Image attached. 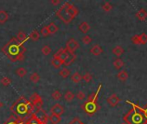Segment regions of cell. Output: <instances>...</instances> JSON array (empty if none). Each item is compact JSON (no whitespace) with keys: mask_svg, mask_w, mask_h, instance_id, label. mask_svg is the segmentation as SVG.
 I'll return each mask as SVG.
<instances>
[{"mask_svg":"<svg viewBox=\"0 0 147 124\" xmlns=\"http://www.w3.org/2000/svg\"><path fill=\"white\" fill-rule=\"evenodd\" d=\"M50 3H51L53 5H58L61 3V1H60V0H51Z\"/></svg>","mask_w":147,"mask_h":124,"instance_id":"74e56055","label":"cell"},{"mask_svg":"<svg viewBox=\"0 0 147 124\" xmlns=\"http://www.w3.org/2000/svg\"><path fill=\"white\" fill-rule=\"evenodd\" d=\"M40 75L38 74V73H31L30 74V80L32 82V83H34V84H36V83H38L39 81H40Z\"/></svg>","mask_w":147,"mask_h":124,"instance_id":"603a6c76","label":"cell"},{"mask_svg":"<svg viewBox=\"0 0 147 124\" xmlns=\"http://www.w3.org/2000/svg\"><path fill=\"white\" fill-rule=\"evenodd\" d=\"M51 97H52V98H53L54 100H55V101H59V100L61 98L62 95H61V91H60L55 90V91H54L52 92Z\"/></svg>","mask_w":147,"mask_h":124,"instance_id":"484cf974","label":"cell"},{"mask_svg":"<svg viewBox=\"0 0 147 124\" xmlns=\"http://www.w3.org/2000/svg\"><path fill=\"white\" fill-rule=\"evenodd\" d=\"M90 53H91L93 55H94V56H99V55H100V54L103 53V49H102V47H101L100 45L95 44V45H94V46L91 47Z\"/></svg>","mask_w":147,"mask_h":124,"instance_id":"ba28073f","label":"cell"},{"mask_svg":"<svg viewBox=\"0 0 147 124\" xmlns=\"http://www.w3.org/2000/svg\"><path fill=\"white\" fill-rule=\"evenodd\" d=\"M68 54V52L65 49V48H61V49H59L58 51H57V53L54 55V57H55V58H58V59H60L61 60H64L65 59V58L67 57V55Z\"/></svg>","mask_w":147,"mask_h":124,"instance_id":"30bf717a","label":"cell"},{"mask_svg":"<svg viewBox=\"0 0 147 124\" xmlns=\"http://www.w3.org/2000/svg\"><path fill=\"white\" fill-rule=\"evenodd\" d=\"M49 118L50 121L52 122V124H58L61 121V118L60 115H54V114H51Z\"/></svg>","mask_w":147,"mask_h":124,"instance_id":"44dd1931","label":"cell"},{"mask_svg":"<svg viewBox=\"0 0 147 124\" xmlns=\"http://www.w3.org/2000/svg\"><path fill=\"white\" fill-rule=\"evenodd\" d=\"M131 41L133 44L135 45H140V40H139V35H135L131 38Z\"/></svg>","mask_w":147,"mask_h":124,"instance_id":"e575fe53","label":"cell"},{"mask_svg":"<svg viewBox=\"0 0 147 124\" xmlns=\"http://www.w3.org/2000/svg\"><path fill=\"white\" fill-rule=\"evenodd\" d=\"M0 83H1V85H4V86H9L11 85V79L9 77L5 76V77H3L1 79V80H0Z\"/></svg>","mask_w":147,"mask_h":124,"instance_id":"4316f807","label":"cell"},{"mask_svg":"<svg viewBox=\"0 0 147 124\" xmlns=\"http://www.w3.org/2000/svg\"><path fill=\"white\" fill-rule=\"evenodd\" d=\"M75 97H76V95L70 91H67L64 94V99L67 102H72L74 99H75Z\"/></svg>","mask_w":147,"mask_h":124,"instance_id":"ac0fdd59","label":"cell"},{"mask_svg":"<svg viewBox=\"0 0 147 124\" xmlns=\"http://www.w3.org/2000/svg\"><path fill=\"white\" fill-rule=\"evenodd\" d=\"M9 13L6 11H0V24H4L9 20Z\"/></svg>","mask_w":147,"mask_h":124,"instance_id":"7c38bea8","label":"cell"},{"mask_svg":"<svg viewBox=\"0 0 147 124\" xmlns=\"http://www.w3.org/2000/svg\"><path fill=\"white\" fill-rule=\"evenodd\" d=\"M133 108L124 115V121L126 124H147V120L143 115V108L132 103Z\"/></svg>","mask_w":147,"mask_h":124,"instance_id":"6da1fadb","label":"cell"},{"mask_svg":"<svg viewBox=\"0 0 147 124\" xmlns=\"http://www.w3.org/2000/svg\"><path fill=\"white\" fill-rule=\"evenodd\" d=\"M3 107H4V103H3V102H2V101H0V109L3 108Z\"/></svg>","mask_w":147,"mask_h":124,"instance_id":"f35d334b","label":"cell"},{"mask_svg":"<svg viewBox=\"0 0 147 124\" xmlns=\"http://www.w3.org/2000/svg\"><path fill=\"white\" fill-rule=\"evenodd\" d=\"M50 34L49 32V29H48V26H43L42 29H41V31H40V35H42V37H47L49 36Z\"/></svg>","mask_w":147,"mask_h":124,"instance_id":"f546056e","label":"cell"},{"mask_svg":"<svg viewBox=\"0 0 147 124\" xmlns=\"http://www.w3.org/2000/svg\"><path fill=\"white\" fill-rule=\"evenodd\" d=\"M40 33L36 30V29H34L30 34V38L34 41H37L39 39H40Z\"/></svg>","mask_w":147,"mask_h":124,"instance_id":"ffe728a7","label":"cell"},{"mask_svg":"<svg viewBox=\"0 0 147 124\" xmlns=\"http://www.w3.org/2000/svg\"><path fill=\"white\" fill-rule=\"evenodd\" d=\"M82 124H84V123H83V122H82Z\"/></svg>","mask_w":147,"mask_h":124,"instance_id":"b9f144b4","label":"cell"},{"mask_svg":"<svg viewBox=\"0 0 147 124\" xmlns=\"http://www.w3.org/2000/svg\"><path fill=\"white\" fill-rule=\"evenodd\" d=\"M82 41L83 44L85 45H88L92 42V38L88 35H85L82 38Z\"/></svg>","mask_w":147,"mask_h":124,"instance_id":"4dcf8cb0","label":"cell"},{"mask_svg":"<svg viewBox=\"0 0 147 124\" xmlns=\"http://www.w3.org/2000/svg\"><path fill=\"white\" fill-rule=\"evenodd\" d=\"M48 29H49V32L50 35H54V34H55L59 30V28H58V26L55 23H50L48 25Z\"/></svg>","mask_w":147,"mask_h":124,"instance_id":"e0dca14e","label":"cell"},{"mask_svg":"<svg viewBox=\"0 0 147 124\" xmlns=\"http://www.w3.org/2000/svg\"><path fill=\"white\" fill-rule=\"evenodd\" d=\"M59 75L62 78V79H67L68 78V76L70 75V71L67 68H62L61 69V71L59 72Z\"/></svg>","mask_w":147,"mask_h":124,"instance_id":"cb8c5ba5","label":"cell"},{"mask_svg":"<svg viewBox=\"0 0 147 124\" xmlns=\"http://www.w3.org/2000/svg\"><path fill=\"white\" fill-rule=\"evenodd\" d=\"M71 80L74 82V83H76V84H78L80 83L82 80V75L78 73V72H76L75 73H73L72 76H71Z\"/></svg>","mask_w":147,"mask_h":124,"instance_id":"4fadbf2b","label":"cell"},{"mask_svg":"<svg viewBox=\"0 0 147 124\" xmlns=\"http://www.w3.org/2000/svg\"><path fill=\"white\" fill-rule=\"evenodd\" d=\"M117 78L121 81V82H125L127 79H128V73L125 70H122L119 71L117 74Z\"/></svg>","mask_w":147,"mask_h":124,"instance_id":"5bb4252c","label":"cell"},{"mask_svg":"<svg viewBox=\"0 0 147 124\" xmlns=\"http://www.w3.org/2000/svg\"><path fill=\"white\" fill-rule=\"evenodd\" d=\"M10 124H15V123H10Z\"/></svg>","mask_w":147,"mask_h":124,"instance_id":"60d3db41","label":"cell"},{"mask_svg":"<svg viewBox=\"0 0 147 124\" xmlns=\"http://www.w3.org/2000/svg\"><path fill=\"white\" fill-rule=\"evenodd\" d=\"M56 16L66 24H68L69 23H71V21L74 19V17L70 15V13L68 12L67 9L62 5L57 11H56Z\"/></svg>","mask_w":147,"mask_h":124,"instance_id":"7a4b0ae2","label":"cell"},{"mask_svg":"<svg viewBox=\"0 0 147 124\" xmlns=\"http://www.w3.org/2000/svg\"><path fill=\"white\" fill-rule=\"evenodd\" d=\"M17 39L19 41H24L26 39H27V35H25V33L24 32H23V31H19L18 33V35H17Z\"/></svg>","mask_w":147,"mask_h":124,"instance_id":"f1b7e54d","label":"cell"},{"mask_svg":"<svg viewBox=\"0 0 147 124\" xmlns=\"http://www.w3.org/2000/svg\"><path fill=\"white\" fill-rule=\"evenodd\" d=\"M80 47V44L79 42L75 39V38H70L67 43H66V47L65 49L71 53H75V52Z\"/></svg>","mask_w":147,"mask_h":124,"instance_id":"277c9868","label":"cell"},{"mask_svg":"<svg viewBox=\"0 0 147 124\" xmlns=\"http://www.w3.org/2000/svg\"><path fill=\"white\" fill-rule=\"evenodd\" d=\"M82 121L79 119V118H75V119H73L70 122H68L67 124H82Z\"/></svg>","mask_w":147,"mask_h":124,"instance_id":"d590c367","label":"cell"},{"mask_svg":"<svg viewBox=\"0 0 147 124\" xmlns=\"http://www.w3.org/2000/svg\"><path fill=\"white\" fill-rule=\"evenodd\" d=\"M62 64H63V61L61 60V59H58V58L54 57V58L52 59V60H51V65H52L55 68H56V69L60 68V67H61Z\"/></svg>","mask_w":147,"mask_h":124,"instance_id":"9a60e30c","label":"cell"},{"mask_svg":"<svg viewBox=\"0 0 147 124\" xmlns=\"http://www.w3.org/2000/svg\"><path fill=\"white\" fill-rule=\"evenodd\" d=\"M143 115L144 116V118L147 120V103L144 105V107L143 108Z\"/></svg>","mask_w":147,"mask_h":124,"instance_id":"8d00e7d4","label":"cell"},{"mask_svg":"<svg viewBox=\"0 0 147 124\" xmlns=\"http://www.w3.org/2000/svg\"><path fill=\"white\" fill-rule=\"evenodd\" d=\"M50 111H51L52 114L57 115H60V116H61V115L64 113L65 110H64L63 106H61L60 103H55V104H54V105L51 107Z\"/></svg>","mask_w":147,"mask_h":124,"instance_id":"5b68a950","label":"cell"},{"mask_svg":"<svg viewBox=\"0 0 147 124\" xmlns=\"http://www.w3.org/2000/svg\"><path fill=\"white\" fill-rule=\"evenodd\" d=\"M135 17L139 21H144L147 18V11L144 9H140L136 12Z\"/></svg>","mask_w":147,"mask_h":124,"instance_id":"9c48e42d","label":"cell"},{"mask_svg":"<svg viewBox=\"0 0 147 124\" xmlns=\"http://www.w3.org/2000/svg\"><path fill=\"white\" fill-rule=\"evenodd\" d=\"M124 65H125L124 61H123L121 59H119V58L116 59L113 61V67H114L116 69H118V70L121 69V68L124 67Z\"/></svg>","mask_w":147,"mask_h":124,"instance_id":"d6986e66","label":"cell"},{"mask_svg":"<svg viewBox=\"0 0 147 124\" xmlns=\"http://www.w3.org/2000/svg\"><path fill=\"white\" fill-rule=\"evenodd\" d=\"M79 30L83 33V34H87L89 30H90V25L87 23V22H82L79 26H78Z\"/></svg>","mask_w":147,"mask_h":124,"instance_id":"8fae6325","label":"cell"},{"mask_svg":"<svg viewBox=\"0 0 147 124\" xmlns=\"http://www.w3.org/2000/svg\"><path fill=\"white\" fill-rule=\"evenodd\" d=\"M107 102L111 107H115L119 104V103L120 102V99L116 94H112L111 96H109L107 97Z\"/></svg>","mask_w":147,"mask_h":124,"instance_id":"8992f818","label":"cell"},{"mask_svg":"<svg viewBox=\"0 0 147 124\" xmlns=\"http://www.w3.org/2000/svg\"><path fill=\"white\" fill-rule=\"evenodd\" d=\"M82 108L87 114L94 115L96 111L99 110L100 106L98 105L97 102H86L82 105Z\"/></svg>","mask_w":147,"mask_h":124,"instance_id":"3957f363","label":"cell"},{"mask_svg":"<svg viewBox=\"0 0 147 124\" xmlns=\"http://www.w3.org/2000/svg\"><path fill=\"white\" fill-rule=\"evenodd\" d=\"M101 7H102V10H103L105 12H109V11H111L112 9H113V5H112L109 2L104 3V4L102 5Z\"/></svg>","mask_w":147,"mask_h":124,"instance_id":"83f0119b","label":"cell"},{"mask_svg":"<svg viewBox=\"0 0 147 124\" xmlns=\"http://www.w3.org/2000/svg\"><path fill=\"white\" fill-rule=\"evenodd\" d=\"M121 124H126V123H125V122H123V123H121Z\"/></svg>","mask_w":147,"mask_h":124,"instance_id":"ab89813d","label":"cell"},{"mask_svg":"<svg viewBox=\"0 0 147 124\" xmlns=\"http://www.w3.org/2000/svg\"><path fill=\"white\" fill-rule=\"evenodd\" d=\"M82 79L86 82V83H89L92 81L93 79V76L90 73H86L83 76H82Z\"/></svg>","mask_w":147,"mask_h":124,"instance_id":"1f68e13d","label":"cell"},{"mask_svg":"<svg viewBox=\"0 0 147 124\" xmlns=\"http://www.w3.org/2000/svg\"><path fill=\"white\" fill-rule=\"evenodd\" d=\"M113 53L117 56V57H120L123 53H124V48L121 46H116L113 48Z\"/></svg>","mask_w":147,"mask_h":124,"instance_id":"2e32d148","label":"cell"},{"mask_svg":"<svg viewBox=\"0 0 147 124\" xmlns=\"http://www.w3.org/2000/svg\"><path fill=\"white\" fill-rule=\"evenodd\" d=\"M16 74L20 78H24L27 74V71L24 67H18L16 70Z\"/></svg>","mask_w":147,"mask_h":124,"instance_id":"d4e9b609","label":"cell"},{"mask_svg":"<svg viewBox=\"0 0 147 124\" xmlns=\"http://www.w3.org/2000/svg\"><path fill=\"white\" fill-rule=\"evenodd\" d=\"M76 97H77V99H79V100H81V101H83V100H85L86 99V94H85V92L84 91H79L77 93H76Z\"/></svg>","mask_w":147,"mask_h":124,"instance_id":"d6a6232c","label":"cell"},{"mask_svg":"<svg viewBox=\"0 0 147 124\" xmlns=\"http://www.w3.org/2000/svg\"><path fill=\"white\" fill-rule=\"evenodd\" d=\"M76 53H68V54L67 55V57L65 58V59L63 60V65L66 66V67H68L70 66L74 61L76 60Z\"/></svg>","mask_w":147,"mask_h":124,"instance_id":"52a82bcc","label":"cell"},{"mask_svg":"<svg viewBox=\"0 0 147 124\" xmlns=\"http://www.w3.org/2000/svg\"><path fill=\"white\" fill-rule=\"evenodd\" d=\"M139 35V40H140V45H144L147 43V35L145 33H143Z\"/></svg>","mask_w":147,"mask_h":124,"instance_id":"836d02e7","label":"cell"},{"mask_svg":"<svg viewBox=\"0 0 147 124\" xmlns=\"http://www.w3.org/2000/svg\"><path fill=\"white\" fill-rule=\"evenodd\" d=\"M41 52H42V53L43 55L48 56V55H49V54L51 53L52 49H51V47H50L49 45H44V46H42V47Z\"/></svg>","mask_w":147,"mask_h":124,"instance_id":"7402d4cb","label":"cell"}]
</instances>
